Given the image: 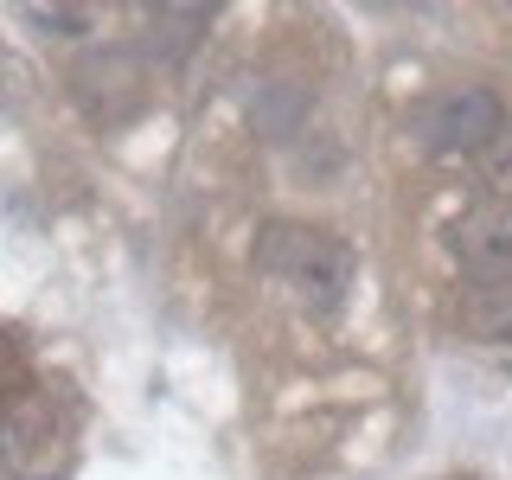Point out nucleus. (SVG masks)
Wrapping results in <instances>:
<instances>
[{"label":"nucleus","mask_w":512,"mask_h":480,"mask_svg":"<svg viewBox=\"0 0 512 480\" xmlns=\"http://www.w3.org/2000/svg\"><path fill=\"white\" fill-rule=\"evenodd\" d=\"M263 263L276 269L295 295L320 301V308H333V301L346 295V282H352L346 244H333L327 231H301V224H269L263 231Z\"/></svg>","instance_id":"1"},{"label":"nucleus","mask_w":512,"mask_h":480,"mask_svg":"<svg viewBox=\"0 0 512 480\" xmlns=\"http://www.w3.org/2000/svg\"><path fill=\"white\" fill-rule=\"evenodd\" d=\"M493 128H500V103L487 90H448L423 116L429 148H474V141H493Z\"/></svg>","instance_id":"2"},{"label":"nucleus","mask_w":512,"mask_h":480,"mask_svg":"<svg viewBox=\"0 0 512 480\" xmlns=\"http://www.w3.org/2000/svg\"><path fill=\"white\" fill-rule=\"evenodd\" d=\"M461 320L487 340H512V282H493V288H474L461 301Z\"/></svg>","instance_id":"3"}]
</instances>
